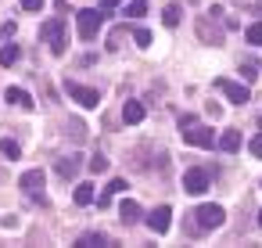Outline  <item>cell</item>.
Returning a JSON list of instances; mask_svg holds the SVG:
<instances>
[{"label": "cell", "instance_id": "cell-9", "mask_svg": "<svg viewBox=\"0 0 262 248\" xmlns=\"http://www.w3.org/2000/svg\"><path fill=\"white\" fill-rule=\"evenodd\" d=\"M215 87L226 94V101H233V105H248V87H241V83H233V79H215Z\"/></svg>", "mask_w": 262, "mask_h": 248}, {"label": "cell", "instance_id": "cell-26", "mask_svg": "<svg viewBox=\"0 0 262 248\" xmlns=\"http://www.w3.org/2000/svg\"><path fill=\"white\" fill-rule=\"evenodd\" d=\"M241 76H244V79L251 83V79L258 76V65H248V61H244V65H241Z\"/></svg>", "mask_w": 262, "mask_h": 248}, {"label": "cell", "instance_id": "cell-18", "mask_svg": "<svg viewBox=\"0 0 262 248\" xmlns=\"http://www.w3.org/2000/svg\"><path fill=\"white\" fill-rule=\"evenodd\" d=\"M180 18H183V8L180 4H165L162 8V22L165 26H180Z\"/></svg>", "mask_w": 262, "mask_h": 248}, {"label": "cell", "instance_id": "cell-15", "mask_svg": "<svg viewBox=\"0 0 262 248\" xmlns=\"http://www.w3.org/2000/svg\"><path fill=\"white\" fill-rule=\"evenodd\" d=\"M122 119H126L129 126H137V122L144 119V105H140V101H126V108H122Z\"/></svg>", "mask_w": 262, "mask_h": 248}, {"label": "cell", "instance_id": "cell-19", "mask_svg": "<svg viewBox=\"0 0 262 248\" xmlns=\"http://www.w3.org/2000/svg\"><path fill=\"white\" fill-rule=\"evenodd\" d=\"M72 198H76V205H90V201L97 198V194H94V183H76V194H72Z\"/></svg>", "mask_w": 262, "mask_h": 248}, {"label": "cell", "instance_id": "cell-2", "mask_svg": "<svg viewBox=\"0 0 262 248\" xmlns=\"http://www.w3.org/2000/svg\"><path fill=\"white\" fill-rule=\"evenodd\" d=\"M223 219H226L223 205L205 201V205H198V209H194V226H198V230H215V226H223Z\"/></svg>", "mask_w": 262, "mask_h": 248}, {"label": "cell", "instance_id": "cell-27", "mask_svg": "<svg viewBox=\"0 0 262 248\" xmlns=\"http://www.w3.org/2000/svg\"><path fill=\"white\" fill-rule=\"evenodd\" d=\"M18 4H22V11H40L43 0H18Z\"/></svg>", "mask_w": 262, "mask_h": 248}, {"label": "cell", "instance_id": "cell-5", "mask_svg": "<svg viewBox=\"0 0 262 248\" xmlns=\"http://www.w3.org/2000/svg\"><path fill=\"white\" fill-rule=\"evenodd\" d=\"M76 22H79V36H83V40H94L97 29H101V22H104V15L94 11V8H83V11L76 15Z\"/></svg>", "mask_w": 262, "mask_h": 248}, {"label": "cell", "instance_id": "cell-23", "mask_svg": "<svg viewBox=\"0 0 262 248\" xmlns=\"http://www.w3.org/2000/svg\"><path fill=\"white\" fill-rule=\"evenodd\" d=\"M147 11V0H129V8H126V15H133V18H140Z\"/></svg>", "mask_w": 262, "mask_h": 248}, {"label": "cell", "instance_id": "cell-24", "mask_svg": "<svg viewBox=\"0 0 262 248\" xmlns=\"http://www.w3.org/2000/svg\"><path fill=\"white\" fill-rule=\"evenodd\" d=\"M104 169H108V158L104 155H94L90 158V173H104Z\"/></svg>", "mask_w": 262, "mask_h": 248}, {"label": "cell", "instance_id": "cell-22", "mask_svg": "<svg viewBox=\"0 0 262 248\" xmlns=\"http://www.w3.org/2000/svg\"><path fill=\"white\" fill-rule=\"evenodd\" d=\"M0 151H4L8 158H18V155H22V148H18V140H11V137H8V140H0Z\"/></svg>", "mask_w": 262, "mask_h": 248}, {"label": "cell", "instance_id": "cell-21", "mask_svg": "<svg viewBox=\"0 0 262 248\" xmlns=\"http://www.w3.org/2000/svg\"><path fill=\"white\" fill-rule=\"evenodd\" d=\"M18 61V44H4L0 47V65H15Z\"/></svg>", "mask_w": 262, "mask_h": 248}, {"label": "cell", "instance_id": "cell-29", "mask_svg": "<svg viewBox=\"0 0 262 248\" xmlns=\"http://www.w3.org/2000/svg\"><path fill=\"white\" fill-rule=\"evenodd\" d=\"M115 4H119V0H101V8H104V11H112Z\"/></svg>", "mask_w": 262, "mask_h": 248}, {"label": "cell", "instance_id": "cell-12", "mask_svg": "<svg viewBox=\"0 0 262 248\" xmlns=\"http://www.w3.org/2000/svg\"><path fill=\"white\" fill-rule=\"evenodd\" d=\"M119 216H122V223H126V226H133V223H140V219H144V212H140V205H137L133 198H126V201L119 205Z\"/></svg>", "mask_w": 262, "mask_h": 248}, {"label": "cell", "instance_id": "cell-1", "mask_svg": "<svg viewBox=\"0 0 262 248\" xmlns=\"http://www.w3.org/2000/svg\"><path fill=\"white\" fill-rule=\"evenodd\" d=\"M47 44H51V54H65L69 51V29H65V18H51L40 33Z\"/></svg>", "mask_w": 262, "mask_h": 248}, {"label": "cell", "instance_id": "cell-8", "mask_svg": "<svg viewBox=\"0 0 262 248\" xmlns=\"http://www.w3.org/2000/svg\"><path fill=\"white\" fill-rule=\"evenodd\" d=\"M79 166H83V158H79V155H61V158H54V173H58L61 180H76Z\"/></svg>", "mask_w": 262, "mask_h": 248}, {"label": "cell", "instance_id": "cell-3", "mask_svg": "<svg viewBox=\"0 0 262 248\" xmlns=\"http://www.w3.org/2000/svg\"><path fill=\"white\" fill-rule=\"evenodd\" d=\"M65 94L79 105V108H97L101 105V94L94 90V87H83V83H76V79H69L65 83Z\"/></svg>", "mask_w": 262, "mask_h": 248}, {"label": "cell", "instance_id": "cell-11", "mask_svg": "<svg viewBox=\"0 0 262 248\" xmlns=\"http://www.w3.org/2000/svg\"><path fill=\"white\" fill-rule=\"evenodd\" d=\"M198 36H201V44H223V29L212 18H198Z\"/></svg>", "mask_w": 262, "mask_h": 248}, {"label": "cell", "instance_id": "cell-25", "mask_svg": "<svg viewBox=\"0 0 262 248\" xmlns=\"http://www.w3.org/2000/svg\"><path fill=\"white\" fill-rule=\"evenodd\" d=\"M133 40H137V47H151V33H147V29H137Z\"/></svg>", "mask_w": 262, "mask_h": 248}, {"label": "cell", "instance_id": "cell-20", "mask_svg": "<svg viewBox=\"0 0 262 248\" xmlns=\"http://www.w3.org/2000/svg\"><path fill=\"white\" fill-rule=\"evenodd\" d=\"M244 40H248L251 47H262V22H251V26L244 29Z\"/></svg>", "mask_w": 262, "mask_h": 248}, {"label": "cell", "instance_id": "cell-7", "mask_svg": "<svg viewBox=\"0 0 262 248\" xmlns=\"http://www.w3.org/2000/svg\"><path fill=\"white\" fill-rule=\"evenodd\" d=\"M183 191L187 194H205L208 191V173L205 169H187L183 173Z\"/></svg>", "mask_w": 262, "mask_h": 248}, {"label": "cell", "instance_id": "cell-4", "mask_svg": "<svg viewBox=\"0 0 262 248\" xmlns=\"http://www.w3.org/2000/svg\"><path fill=\"white\" fill-rule=\"evenodd\" d=\"M18 187H22V194H29L33 201L47 205V194H43V173H40V169H29V173H22V176H18Z\"/></svg>", "mask_w": 262, "mask_h": 248}, {"label": "cell", "instance_id": "cell-17", "mask_svg": "<svg viewBox=\"0 0 262 248\" xmlns=\"http://www.w3.org/2000/svg\"><path fill=\"white\" fill-rule=\"evenodd\" d=\"M76 244H79V248H104V244H108V237L90 230V234H79V237H76Z\"/></svg>", "mask_w": 262, "mask_h": 248}, {"label": "cell", "instance_id": "cell-14", "mask_svg": "<svg viewBox=\"0 0 262 248\" xmlns=\"http://www.w3.org/2000/svg\"><path fill=\"white\" fill-rule=\"evenodd\" d=\"M122 191H126V180H122V176H115V180H108V187H104V194L97 198V201H101V209H108V205H112V194H122Z\"/></svg>", "mask_w": 262, "mask_h": 248}, {"label": "cell", "instance_id": "cell-6", "mask_svg": "<svg viewBox=\"0 0 262 248\" xmlns=\"http://www.w3.org/2000/svg\"><path fill=\"white\" fill-rule=\"evenodd\" d=\"M183 140L194 144V148H212V144H215V133H212L208 126H198V122H194V126H183Z\"/></svg>", "mask_w": 262, "mask_h": 248}, {"label": "cell", "instance_id": "cell-13", "mask_svg": "<svg viewBox=\"0 0 262 248\" xmlns=\"http://www.w3.org/2000/svg\"><path fill=\"white\" fill-rule=\"evenodd\" d=\"M4 97H8V101H11V105H15V108H26V112H29V108H33V105H36V101H33V97H29V90H22V87H11V90H8V94H4Z\"/></svg>", "mask_w": 262, "mask_h": 248}, {"label": "cell", "instance_id": "cell-16", "mask_svg": "<svg viewBox=\"0 0 262 248\" xmlns=\"http://www.w3.org/2000/svg\"><path fill=\"white\" fill-rule=\"evenodd\" d=\"M219 148H223L226 155H233V151L241 148V130H226V133L219 137Z\"/></svg>", "mask_w": 262, "mask_h": 248}, {"label": "cell", "instance_id": "cell-28", "mask_svg": "<svg viewBox=\"0 0 262 248\" xmlns=\"http://www.w3.org/2000/svg\"><path fill=\"white\" fill-rule=\"evenodd\" d=\"M248 148H251V155H255V158H262V137H251V144H248Z\"/></svg>", "mask_w": 262, "mask_h": 248}, {"label": "cell", "instance_id": "cell-30", "mask_svg": "<svg viewBox=\"0 0 262 248\" xmlns=\"http://www.w3.org/2000/svg\"><path fill=\"white\" fill-rule=\"evenodd\" d=\"M258 226H262V212H258Z\"/></svg>", "mask_w": 262, "mask_h": 248}, {"label": "cell", "instance_id": "cell-10", "mask_svg": "<svg viewBox=\"0 0 262 248\" xmlns=\"http://www.w3.org/2000/svg\"><path fill=\"white\" fill-rule=\"evenodd\" d=\"M147 226H151L155 234H165V230L172 226V209H169V205H158V209L147 216Z\"/></svg>", "mask_w": 262, "mask_h": 248}]
</instances>
